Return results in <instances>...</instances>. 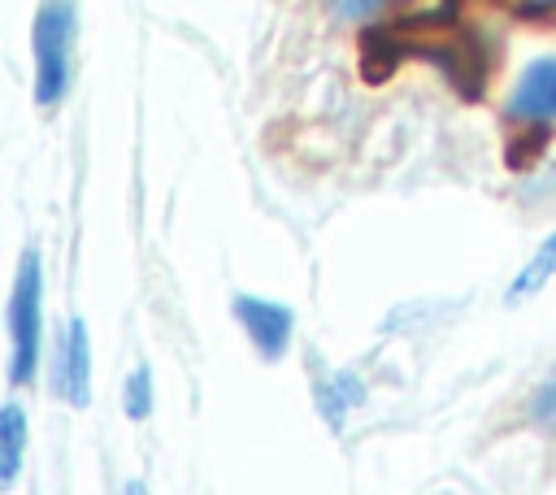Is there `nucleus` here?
Instances as JSON below:
<instances>
[{
  "label": "nucleus",
  "mask_w": 556,
  "mask_h": 495,
  "mask_svg": "<svg viewBox=\"0 0 556 495\" xmlns=\"http://www.w3.org/2000/svg\"><path fill=\"white\" fill-rule=\"evenodd\" d=\"M9 378L13 386L35 378L39 365V343H43V265L39 252L26 248L17 261V278H13V295H9Z\"/></svg>",
  "instance_id": "1"
},
{
  "label": "nucleus",
  "mask_w": 556,
  "mask_h": 495,
  "mask_svg": "<svg viewBox=\"0 0 556 495\" xmlns=\"http://www.w3.org/2000/svg\"><path fill=\"white\" fill-rule=\"evenodd\" d=\"M30 52H35V100L56 104L70 87V61H74V4L70 0H48L35 13Z\"/></svg>",
  "instance_id": "2"
},
{
  "label": "nucleus",
  "mask_w": 556,
  "mask_h": 495,
  "mask_svg": "<svg viewBox=\"0 0 556 495\" xmlns=\"http://www.w3.org/2000/svg\"><path fill=\"white\" fill-rule=\"evenodd\" d=\"M52 391H56V399H65L74 408L91 404V339H87L83 317H70L56 330V343H52Z\"/></svg>",
  "instance_id": "3"
},
{
  "label": "nucleus",
  "mask_w": 556,
  "mask_h": 495,
  "mask_svg": "<svg viewBox=\"0 0 556 495\" xmlns=\"http://www.w3.org/2000/svg\"><path fill=\"white\" fill-rule=\"evenodd\" d=\"M235 317L243 326V334L252 339V347L265 360H278L291 347V330H295V313L278 300H256V295H235Z\"/></svg>",
  "instance_id": "4"
},
{
  "label": "nucleus",
  "mask_w": 556,
  "mask_h": 495,
  "mask_svg": "<svg viewBox=\"0 0 556 495\" xmlns=\"http://www.w3.org/2000/svg\"><path fill=\"white\" fill-rule=\"evenodd\" d=\"M508 117L521 126H547L556 122V56H534L513 91H508Z\"/></svg>",
  "instance_id": "5"
},
{
  "label": "nucleus",
  "mask_w": 556,
  "mask_h": 495,
  "mask_svg": "<svg viewBox=\"0 0 556 495\" xmlns=\"http://www.w3.org/2000/svg\"><path fill=\"white\" fill-rule=\"evenodd\" d=\"M26 408L17 399H9L0 408V486H13L22 473V456H26Z\"/></svg>",
  "instance_id": "6"
},
{
  "label": "nucleus",
  "mask_w": 556,
  "mask_h": 495,
  "mask_svg": "<svg viewBox=\"0 0 556 495\" xmlns=\"http://www.w3.org/2000/svg\"><path fill=\"white\" fill-rule=\"evenodd\" d=\"M552 278H556V230H552V234L534 248V256L513 274V282H508V300H526V295L543 291Z\"/></svg>",
  "instance_id": "7"
},
{
  "label": "nucleus",
  "mask_w": 556,
  "mask_h": 495,
  "mask_svg": "<svg viewBox=\"0 0 556 495\" xmlns=\"http://www.w3.org/2000/svg\"><path fill=\"white\" fill-rule=\"evenodd\" d=\"M365 399V386H361V378L356 373H348V369H339V373H330L326 382H321V391H317V404H321V412L339 426L343 417H348V408H356Z\"/></svg>",
  "instance_id": "8"
},
{
  "label": "nucleus",
  "mask_w": 556,
  "mask_h": 495,
  "mask_svg": "<svg viewBox=\"0 0 556 495\" xmlns=\"http://www.w3.org/2000/svg\"><path fill=\"white\" fill-rule=\"evenodd\" d=\"M122 408H126L130 421H139V417L152 412V373H148V365H135L130 369L126 391H122Z\"/></svg>",
  "instance_id": "9"
},
{
  "label": "nucleus",
  "mask_w": 556,
  "mask_h": 495,
  "mask_svg": "<svg viewBox=\"0 0 556 495\" xmlns=\"http://www.w3.org/2000/svg\"><path fill=\"white\" fill-rule=\"evenodd\" d=\"M400 0H326V9L339 17V22H374L382 13H391Z\"/></svg>",
  "instance_id": "10"
},
{
  "label": "nucleus",
  "mask_w": 556,
  "mask_h": 495,
  "mask_svg": "<svg viewBox=\"0 0 556 495\" xmlns=\"http://www.w3.org/2000/svg\"><path fill=\"white\" fill-rule=\"evenodd\" d=\"M530 417L539 421V426H547V430H556V365H552V373L534 386V399H530Z\"/></svg>",
  "instance_id": "11"
},
{
  "label": "nucleus",
  "mask_w": 556,
  "mask_h": 495,
  "mask_svg": "<svg viewBox=\"0 0 556 495\" xmlns=\"http://www.w3.org/2000/svg\"><path fill=\"white\" fill-rule=\"evenodd\" d=\"M526 13H552L556 9V0H517Z\"/></svg>",
  "instance_id": "12"
},
{
  "label": "nucleus",
  "mask_w": 556,
  "mask_h": 495,
  "mask_svg": "<svg viewBox=\"0 0 556 495\" xmlns=\"http://www.w3.org/2000/svg\"><path fill=\"white\" fill-rule=\"evenodd\" d=\"M122 495H148V486L143 482H126V491Z\"/></svg>",
  "instance_id": "13"
}]
</instances>
